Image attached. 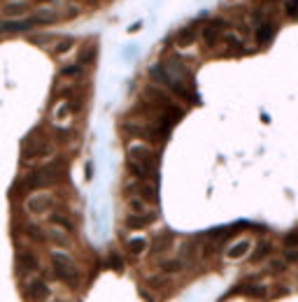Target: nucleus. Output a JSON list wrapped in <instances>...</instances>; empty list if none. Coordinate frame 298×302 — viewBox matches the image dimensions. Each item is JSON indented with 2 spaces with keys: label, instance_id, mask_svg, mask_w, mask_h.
Returning <instances> with one entry per match:
<instances>
[{
  "label": "nucleus",
  "instance_id": "nucleus-1",
  "mask_svg": "<svg viewBox=\"0 0 298 302\" xmlns=\"http://www.w3.org/2000/svg\"><path fill=\"white\" fill-rule=\"evenodd\" d=\"M49 263H51V272H54V277L58 279V282H63L66 286H70V288L80 286V279H82L80 267L75 265V261H72L68 253L51 251Z\"/></svg>",
  "mask_w": 298,
  "mask_h": 302
},
{
  "label": "nucleus",
  "instance_id": "nucleus-2",
  "mask_svg": "<svg viewBox=\"0 0 298 302\" xmlns=\"http://www.w3.org/2000/svg\"><path fill=\"white\" fill-rule=\"evenodd\" d=\"M149 75H152L154 81H158V84H163L168 91H172L177 98H182V100H189V102H196V100H198L196 93H193V86H187V81H182V79H177V77H172L163 66H154L152 70H149Z\"/></svg>",
  "mask_w": 298,
  "mask_h": 302
},
{
  "label": "nucleus",
  "instance_id": "nucleus-3",
  "mask_svg": "<svg viewBox=\"0 0 298 302\" xmlns=\"http://www.w3.org/2000/svg\"><path fill=\"white\" fill-rule=\"evenodd\" d=\"M56 179H58V170H56V165L37 167V170H33L31 175L26 177V188H31V191H37V188L51 186Z\"/></svg>",
  "mask_w": 298,
  "mask_h": 302
},
{
  "label": "nucleus",
  "instance_id": "nucleus-4",
  "mask_svg": "<svg viewBox=\"0 0 298 302\" xmlns=\"http://www.w3.org/2000/svg\"><path fill=\"white\" fill-rule=\"evenodd\" d=\"M128 161L137 163V165H145V167H149V170H156L158 154L154 149H149L147 144H133V146H128Z\"/></svg>",
  "mask_w": 298,
  "mask_h": 302
},
{
  "label": "nucleus",
  "instance_id": "nucleus-5",
  "mask_svg": "<svg viewBox=\"0 0 298 302\" xmlns=\"http://www.w3.org/2000/svg\"><path fill=\"white\" fill-rule=\"evenodd\" d=\"M51 295V288L47 284V279L42 277H31L24 286V297L28 302H47Z\"/></svg>",
  "mask_w": 298,
  "mask_h": 302
},
{
  "label": "nucleus",
  "instance_id": "nucleus-6",
  "mask_svg": "<svg viewBox=\"0 0 298 302\" xmlns=\"http://www.w3.org/2000/svg\"><path fill=\"white\" fill-rule=\"evenodd\" d=\"M26 209L33 217H47L54 211V198L49 193H33L28 200H26Z\"/></svg>",
  "mask_w": 298,
  "mask_h": 302
},
{
  "label": "nucleus",
  "instance_id": "nucleus-7",
  "mask_svg": "<svg viewBox=\"0 0 298 302\" xmlns=\"http://www.w3.org/2000/svg\"><path fill=\"white\" fill-rule=\"evenodd\" d=\"M37 270H40V258H37L35 251L24 249V251L16 253V272H19L21 277H31Z\"/></svg>",
  "mask_w": 298,
  "mask_h": 302
},
{
  "label": "nucleus",
  "instance_id": "nucleus-8",
  "mask_svg": "<svg viewBox=\"0 0 298 302\" xmlns=\"http://www.w3.org/2000/svg\"><path fill=\"white\" fill-rule=\"evenodd\" d=\"M28 12H31V3H28V0H10V3L3 5L0 14L7 16L10 21H14V19H24Z\"/></svg>",
  "mask_w": 298,
  "mask_h": 302
},
{
  "label": "nucleus",
  "instance_id": "nucleus-9",
  "mask_svg": "<svg viewBox=\"0 0 298 302\" xmlns=\"http://www.w3.org/2000/svg\"><path fill=\"white\" fill-rule=\"evenodd\" d=\"M224 28H226V24H224L222 19H212L210 24H205V28H203V40H205V45L207 47L217 45L224 35Z\"/></svg>",
  "mask_w": 298,
  "mask_h": 302
},
{
  "label": "nucleus",
  "instance_id": "nucleus-10",
  "mask_svg": "<svg viewBox=\"0 0 298 302\" xmlns=\"http://www.w3.org/2000/svg\"><path fill=\"white\" fill-rule=\"evenodd\" d=\"M126 191H135L137 198H140V200H145V202H154V205H156V200H158L156 184H145V181H137V184L128 186Z\"/></svg>",
  "mask_w": 298,
  "mask_h": 302
},
{
  "label": "nucleus",
  "instance_id": "nucleus-11",
  "mask_svg": "<svg viewBox=\"0 0 298 302\" xmlns=\"http://www.w3.org/2000/svg\"><path fill=\"white\" fill-rule=\"evenodd\" d=\"M249 251H252V240H237L224 251V256H226L228 261H240V258L249 256Z\"/></svg>",
  "mask_w": 298,
  "mask_h": 302
},
{
  "label": "nucleus",
  "instance_id": "nucleus-12",
  "mask_svg": "<svg viewBox=\"0 0 298 302\" xmlns=\"http://www.w3.org/2000/svg\"><path fill=\"white\" fill-rule=\"evenodd\" d=\"M233 293H243V295L252 297V300H261V297L268 295V286H263V284H254V282H245V284H240V286H235V291Z\"/></svg>",
  "mask_w": 298,
  "mask_h": 302
},
{
  "label": "nucleus",
  "instance_id": "nucleus-13",
  "mask_svg": "<svg viewBox=\"0 0 298 302\" xmlns=\"http://www.w3.org/2000/svg\"><path fill=\"white\" fill-rule=\"evenodd\" d=\"M156 214H128L126 217V228L128 230H145L147 226H152Z\"/></svg>",
  "mask_w": 298,
  "mask_h": 302
},
{
  "label": "nucleus",
  "instance_id": "nucleus-14",
  "mask_svg": "<svg viewBox=\"0 0 298 302\" xmlns=\"http://www.w3.org/2000/svg\"><path fill=\"white\" fill-rule=\"evenodd\" d=\"M184 267H187V263H184L182 258H163V261L158 263V270H161L163 277L180 274V272H184Z\"/></svg>",
  "mask_w": 298,
  "mask_h": 302
},
{
  "label": "nucleus",
  "instance_id": "nucleus-15",
  "mask_svg": "<svg viewBox=\"0 0 298 302\" xmlns=\"http://www.w3.org/2000/svg\"><path fill=\"white\" fill-rule=\"evenodd\" d=\"M147 249H149V240L142 235L131 237V240L126 242V251H128V256H133V258H140L142 253H147Z\"/></svg>",
  "mask_w": 298,
  "mask_h": 302
},
{
  "label": "nucleus",
  "instance_id": "nucleus-16",
  "mask_svg": "<svg viewBox=\"0 0 298 302\" xmlns=\"http://www.w3.org/2000/svg\"><path fill=\"white\" fill-rule=\"evenodd\" d=\"M170 247H172V235L170 232H166V235H158L156 240H152V244H149L147 251L152 253V256H163Z\"/></svg>",
  "mask_w": 298,
  "mask_h": 302
},
{
  "label": "nucleus",
  "instance_id": "nucleus-17",
  "mask_svg": "<svg viewBox=\"0 0 298 302\" xmlns=\"http://www.w3.org/2000/svg\"><path fill=\"white\" fill-rule=\"evenodd\" d=\"M45 240L54 242L56 247H70V235H68L66 230H61V228H47L45 230Z\"/></svg>",
  "mask_w": 298,
  "mask_h": 302
},
{
  "label": "nucleus",
  "instance_id": "nucleus-18",
  "mask_svg": "<svg viewBox=\"0 0 298 302\" xmlns=\"http://www.w3.org/2000/svg\"><path fill=\"white\" fill-rule=\"evenodd\" d=\"M254 35H256V45L259 47H268L270 42H273V37H275V26H270V24L256 26Z\"/></svg>",
  "mask_w": 298,
  "mask_h": 302
},
{
  "label": "nucleus",
  "instance_id": "nucleus-19",
  "mask_svg": "<svg viewBox=\"0 0 298 302\" xmlns=\"http://www.w3.org/2000/svg\"><path fill=\"white\" fill-rule=\"evenodd\" d=\"M49 223L54 228H61V230H66L68 235H72V232H75V223H72L70 219L66 217V214H56V211H51V214H49Z\"/></svg>",
  "mask_w": 298,
  "mask_h": 302
},
{
  "label": "nucleus",
  "instance_id": "nucleus-20",
  "mask_svg": "<svg viewBox=\"0 0 298 302\" xmlns=\"http://www.w3.org/2000/svg\"><path fill=\"white\" fill-rule=\"evenodd\" d=\"M128 175H133L135 179H140V181H149V179L156 177V170H149V167H145V165H137V163L128 161Z\"/></svg>",
  "mask_w": 298,
  "mask_h": 302
},
{
  "label": "nucleus",
  "instance_id": "nucleus-21",
  "mask_svg": "<svg viewBox=\"0 0 298 302\" xmlns=\"http://www.w3.org/2000/svg\"><path fill=\"white\" fill-rule=\"evenodd\" d=\"M33 21L31 19H14V21H5L3 24V30H10V33H24V30L33 28Z\"/></svg>",
  "mask_w": 298,
  "mask_h": 302
},
{
  "label": "nucleus",
  "instance_id": "nucleus-22",
  "mask_svg": "<svg viewBox=\"0 0 298 302\" xmlns=\"http://www.w3.org/2000/svg\"><path fill=\"white\" fill-rule=\"evenodd\" d=\"M222 42H224V47L228 49V54H243L245 51L243 40H240L237 35H222Z\"/></svg>",
  "mask_w": 298,
  "mask_h": 302
},
{
  "label": "nucleus",
  "instance_id": "nucleus-23",
  "mask_svg": "<svg viewBox=\"0 0 298 302\" xmlns=\"http://www.w3.org/2000/svg\"><path fill=\"white\" fill-rule=\"evenodd\" d=\"M270 251H273V244H270V242L268 240L259 242L256 249H254V253H252V261H266V258L270 256Z\"/></svg>",
  "mask_w": 298,
  "mask_h": 302
},
{
  "label": "nucleus",
  "instance_id": "nucleus-24",
  "mask_svg": "<svg viewBox=\"0 0 298 302\" xmlns=\"http://www.w3.org/2000/svg\"><path fill=\"white\" fill-rule=\"evenodd\" d=\"M128 209H131V214H156V211L149 209L147 202L140 200V198H131V200H128Z\"/></svg>",
  "mask_w": 298,
  "mask_h": 302
},
{
  "label": "nucleus",
  "instance_id": "nucleus-25",
  "mask_svg": "<svg viewBox=\"0 0 298 302\" xmlns=\"http://www.w3.org/2000/svg\"><path fill=\"white\" fill-rule=\"evenodd\" d=\"M175 42H177V47H180V49H187V47H191L193 42H196V33H193L191 28L182 30V33L175 37Z\"/></svg>",
  "mask_w": 298,
  "mask_h": 302
},
{
  "label": "nucleus",
  "instance_id": "nucleus-26",
  "mask_svg": "<svg viewBox=\"0 0 298 302\" xmlns=\"http://www.w3.org/2000/svg\"><path fill=\"white\" fill-rule=\"evenodd\" d=\"M93 60H96V45H89L86 49H82L80 60H77V63L84 68V66H89V63H93Z\"/></svg>",
  "mask_w": 298,
  "mask_h": 302
},
{
  "label": "nucleus",
  "instance_id": "nucleus-27",
  "mask_svg": "<svg viewBox=\"0 0 298 302\" xmlns=\"http://www.w3.org/2000/svg\"><path fill=\"white\" fill-rule=\"evenodd\" d=\"M72 47H75V40H72V37H63V40H58L54 45V54L56 56H63V54H68Z\"/></svg>",
  "mask_w": 298,
  "mask_h": 302
},
{
  "label": "nucleus",
  "instance_id": "nucleus-28",
  "mask_svg": "<svg viewBox=\"0 0 298 302\" xmlns=\"http://www.w3.org/2000/svg\"><path fill=\"white\" fill-rule=\"evenodd\" d=\"M82 72H84V68L80 66V63H72V66H66L61 70L63 77H68V79H75V77H82Z\"/></svg>",
  "mask_w": 298,
  "mask_h": 302
},
{
  "label": "nucleus",
  "instance_id": "nucleus-29",
  "mask_svg": "<svg viewBox=\"0 0 298 302\" xmlns=\"http://www.w3.org/2000/svg\"><path fill=\"white\" fill-rule=\"evenodd\" d=\"M24 230H26V235L31 237L33 242H45V230H42V228H37V226H26Z\"/></svg>",
  "mask_w": 298,
  "mask_h": 302
},
{
  "label": "nucleus",
  "instance_id": "nucleus-30",
  "mask_svg": "<svg viewBox=\"0 0 298 302\" xmlns=\"http://www.w3.org/2000/svg\"><path fill=\"white\" fill-rule=\"evenodd\" d=\"M284 270H287V263H284L282 258H273V261H270V272H273V274H282Z\"/></svg>",
  "mask_w": 298,
  "mask_h": 302
},
{
  "label": "nucleus",
  "instance_id": "nucleus-31",
  "mask_svg": "<svg viewBox=\"0 0 298 302\" xmlns=\"http://www.w3.org/2000/svg\"><path fill=\"white\" fill-rule=\"evenodd\" d=\"M284 247L287 249H298V230L289 232V235L284 237Z\"/></svg>",
  "mask_w": 298,
  "mask_h": 302
},
{
  "label": "nucleus",
  "instance_id": "nucleus-32",
  "mask_svg": "<svg viewBox=\"0 0 298 302\" xmlns=\"http://www.w3.org/2000/svg\"><path fill=\"white\" fill-rule=\"evenodd\" d=\"M284 263H298V249H284V258H282Z\"/></svg>",
  "mask_w": 298,
  "mask_h": 302
},
{
  "label": "nucleus",
  "instance_id": "nucleus-33",
  "mask_svg": "<svg viewBox=\"0 0 298 302\" xmlns=\"http://www.w3.org/2000/svg\"><path fill=\"white\" fill-rule=\"evenodd\" d=\"M110 265L114 267L116 272H119V270H124V263H122V258L116 256V253H112V256H110Z\"/></svg>",
  "mask_w": 298,
  "mask_h": 302
},
{
  "label": "nucleus",
  "instance_id": "nucleus-34",
  "mask_svg": "<svg viewBox=\"0 0 298 302\" xmlns=\"http://www.w3.org/2000/svg\"><path fill=\"white\" fill-rule=\"evenodd\" d=\"M287 12L291 16H298V0H287Z\"/></svg>",
  "mask_w": 298,
  "mask_h": 302
},
{
  "label": "nucleus",
  "instance_id": "nucleus-35",
  "mask_svg": "<svg viewBox=\"0 0 298 302\" xmlns=\"http://www.w3.org/2000/svg\"><path fill=\"white\" fill-rule=\"evenodd\" d=\"M70 105H61V110H58V112H56V119H66V116L68 114H70Z\"/></svg>",
  "mask_w": 298,
  "mask_h": 302
},
{
  "label": "nucleus",
  "instance_id": "nucleus-36",
  "mask_svg": "<svg viewBox=\"0 0 298 302\" xmlns=\"http://www.w3.org/2000/svg\"><path fill=\"white\" fill-rule=\"evenodd\" d=\"M63 14H68V19H72V16L80 14V7H66V10H63Z\"/></svg>",
  "mask_w": 298,
  "mask_h": 302
},
{
  "label": "nucleus",
  "instance_id": "nucleus-37",
  "mask_svg": "<svg viewBox=\"0 0 298 302\" xmlns=\"http://www.w3.org/2000/svg\"><path fill=\"white\" fill-rule=\"evenodd\" d=\"M49 302H63V300H49Z\"/></svg>",
  "mask_w": 298,
  "mask_h": 302
},
{
  "label": "nucleus",
  "instance_id": "nucleus-38",
  "mask_svg": "<svg viewBox=\"0 0 298 302\" xmlns=\"http://www.w3.org/2000/svg\"><path fill=\"white\" fill-rule=\"evenodd\" d=\"M0 30H3V24H0Z\"/></svg>",
  "mask_w": 298,
  "mask_h": 302
},
{
  "label": "nucleus",
  "instance_id": "nucleus-39",
  "mask_svg": "<svg viewBox=\"0 0 298 302\" xmlns=\"http://www.w3.org/2000/svg\"><path fill=\"white\" fill-rule=\"evenodd\" d=\"M268 3H273V0H268Z\"/></svg>",
  "mask_w": 298,
  "mask_h": 302
}]
</instances>
